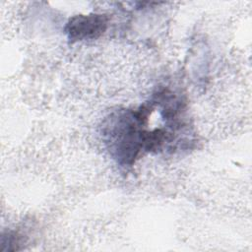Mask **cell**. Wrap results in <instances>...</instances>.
I'll return each instance as SVG.
<instances>
[{"instance_id": "cell-1", "label": "cell", "mask_w": 252, "mask_h": 252, "mask_svg": "<svg viewBox=\"0 0 252 252\" xmlns=\"http://www.w3.org/2000/svg\"><path fill=\"white\" fill-rule=\"evenodd\" d=\"M107 17L102 14L77 15L69 19L65 32L72 42L97 38L107 29Z\"/></svg>"}]
</instances>
